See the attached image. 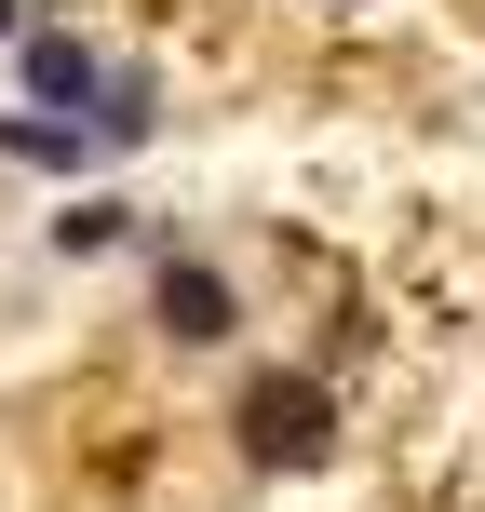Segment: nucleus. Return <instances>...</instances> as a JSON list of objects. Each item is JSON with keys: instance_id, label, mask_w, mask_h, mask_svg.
Returning <instances> with one entry per match:
<instances>
[{"instance_id": "1", "label": "nucleus", "mask_w": 485, "mask_h": 512, "mask_svg": "<svg viewBox=\"0 0 485 512\" xmlns=\"http://www.w3.org/2000/svg\"><path fill=\"white\" fill-rule=\"evenodd\" d=\"M324 378H256L243 391V459L256 472H310V459H324Z\"/></svg>"}, {"instance_id": "2", "label": "nucleus", "mask_w": 485, "mask_h": 512, "mask_svg": "<svg viewBox=\"0 0 485 512\" xmlns=\"http://www.w3.org/2000/svg\"><path fill=\"white\" fill-rule=\"evenodd\" d=\"M14 68H27V108H68V122L95 108V81H108L81 27H14Z\"/></svg>"}, {"instance_id": "3", "label": "nucleus", "mask_w": 485, "mask_h": 512, "mask_svg": "<svg viewBox=\"0 0 485 512\" xmlns=\"http://www.w3.org/2000/svg\"><path fill=\"white\" fill-rule=\"evenodd\" d=\"M149 310H162V337H176V351H216V337L243 324V310H230V283H216L203 256H162V283H149Z\"/></svg>"}, {"instance_id": "4", "label": "nucleus", "mask_w": 485, "mask_h": 512, "mask_svg": "<svg viewBox=\"0 0 485 512\" xmlns=\"http://www.w3.org/2000/svg\"><path fill=\"white\" fill-rule=\"evenodd\" d=\"M0 162H41V176H81V162H95V135H81L68 108H0Z\"/></svg>"}, {"instance_id": "5", "label": "nucleus", "mask_w": 485, "mask_h": 512, "mask_svg": "<svg viewBox=\"0 0 485 512\" xmlns=\"http://www.w3.org/2000/svg\"><path fill=\"white\" fill-rule=\"evenodd\" d=\"M135 230V203H108V189H81V203H54V256H108Z\"/></svg>"}, {"instance_id": "6", "label": "nucleus", "mask_w": 485, "mask_h": 512, "mask_svg": "<svg viewBox=\"0 0 485 512\" xmlns=\"http://www.w3.org/2000/svg\"><path fill=\"white\" fill-rule=\"evenodd\" d=\"M14 27H27V14H14V0H0V41H14Z\"/></svg>"}]
</instances>
